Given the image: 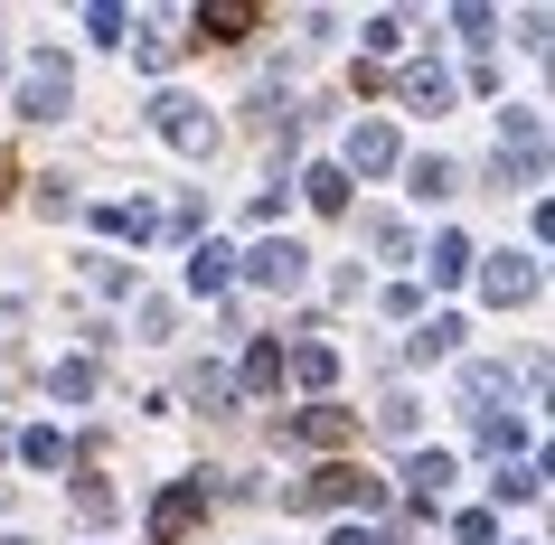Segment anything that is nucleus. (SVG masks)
Here are the masks:
<instances>
[{"instance_id":"nucleus-1","label":"nucleus","mask_w":555,"mask_h":545,"mask_svg":"<svg viewBox=\"0 0 555 545\" xmlns=\"http://www.w3.org/2000/svg\"><path fill=\"white\" fill-rule=\"evenodd\" d=\"M377 498H386V489L367 480V470H349V460H330L321 480L301 489V508H377Z\"/></svg>"},{"instance_id":"nucleus-2","label":"nucleus","mask_w":555,"mask_h":545,"mask_svg":"<svg viewBox=\"0 0 555 545\" xmlns=\"http://www.w3.org/2000/svg\"><path fill=\"white\" fill-rule=\"evenodd\" d=\"M151 122H160V142H179V151H217V122H207V104H189V94H160Z\"/></svg>"},{"instance_id":"nucleus-3","label":"nucleus","mask_w":555,"mask_h":545,"mask_svg":"<svg viewBox=\"0 0 555 545\" xmlns=\"http://www.w3.org/2000/svg\"><path fill=\"white\" fill-rule=\"evenodd\" d=\"M245 283H263V291H301V283H311V255H301V245H273V235H263L255 255H245Z\"/></svg>"},{"instance_id":"nucleus-4","label":"nucleus","mask_w":555,"mask_h":545,"mask_svg":"<svg viewBox=\"0 0 555 545\" xmlns=\"http://www.w3.org/2000/svg\"><path fill=\"white\" fill-rule=\"evenodd\" d=\"M20 114H29V122H57L66 114V57H57V48H38L29 86H20Z\"/></svg>"},{"instance_id":"nucleus-5","label":"nucleus","mask_w":555,"mask_h":545,"mask_svg":"<svg viewBox=\"0 0 555 545\" xmlns=\"http://www.w3.org/2000/svg\"><path fill=\"white\" fill-rule=\"evenodd\" d=\"M480 291H490L499 311H508V301H527V291H537V263H527V255H490V273H480Z\"/></svg>"},{"instance_id":"nucleus-6","label":"nucleus","mask_w":555,"mask_h":545,"mask_svg":"<svg viewBox=\"0 0 555 545\" xmlns=\"http://www.w3.org/2000/svg\"><path fill=\"white\" fill-rule=\"evenodd\" d=\"M198 508H207V489H170V498L151 508V536H160V545H170V536H189V527H198Z\"/></svg>"},{"instance_id":"nucleus-7","label":"nucleus","mask_w":555,"mask_h":545,"mask_svg":"<svg viewBox=\"0 0 555 545\" xmlns=\"http://www.w3.org/2000/svg\"><path fill=\"white\" fill-rule=\"evenodd\" d=\"M349 170H396V132L386 122H358L349 132Z\"/></svg>"},{"instance_id":"nucleus-8","label":"nucleus","mask_w":555,"mask_h":545,"mask_svg":"<svg viewBox=\"0 0 555 545\" xmlns=\"http://www.w3.org/2000/svg\"><path fill=\"white\" fill-rule=\"evenodd\" d=\"M227 273H235L227 245H198V255H189V291H198V301H207V291H227Z\"/></svg>"},{"instance_id":"nucleus-9","label":"nucleus","mask_w":555,"mask_h":545,"mask_svg":"<svg viewBox=\"0 0 555 545\" xmlns=\"http://www.w3.org/2000/svg\"><path fill=\"white\" fill-rule=\"evenodd\" d=\"M301 442H311V452H330V442H349V414H339V404H311V414H301Z\"/></svg>"},{"instance_id":"nucleus-10","label":"nucleus","mask_w":555,"mask_h":545,"mask_svg":"<svg viewBox=\"0 0 555 545\" xmlns=\"http://www.w3.org/2000/svg\"><path fill=\"white\" fill-rule=\"evenodd\" d=\"M245 29H255V10H235V0H217V10H198V38H217V48H235Z\"/></svg>"},{"instance_id":"nucleus-11","label":"nucleus","mask_w":555,"mask_h":545,"mask_svg":"<svg viewBox=\"0 0 555 545\" xmlns=\"http://www.w3.org/2000/svg\"><path fill=\"white\" fill-rule=\"evenodd\" d=\"M414 358H452V348H462V320H452V311H442V320H424V329H414Z\"/></svg>"},{"instance_id":"nucleus-12","label":"nucleus","mask_w":555,"mask_h":545,"mask_svg":"<svg viewBox=\"0 0 555 545\" xmlns=\"http://www.w3.org/2000/svg\"><path fill=\"white\" fill-rule=\"evenodd\" d=\"M424 273H434V283H462V273H470V245H462V235H434Z\"/></svg>"},{"instance_id":"nucleus-13","label":"nucleus","mask_w":555,"mask_h":545,"mask_svg":"<svg viewBox=\"0 0 555 545\" xmlns=\"http://www.w3.org/2000/svg\"><path fill=\"white\" fill-rule=\"evenodd\" d=\"M405 104H424V114H442V104H452V76H434V66H414V76H405Z\"/></svg>"},{"instance_id":"nucleus-14","label":"nucleus","mask_w":555,"mask_h":545,"mask_svg":"<svg viewBox=\"0 0 555 545\" xmlns=\"http://www.w3.org/2000/svg\"><path fill=\"white\" fill-rule=\"evenodd\" d=\"M245 386H255V395H273V386H283V348H255V358H245Z\"/></svg>"},{"instance_id":"nucleus-15","label":"nucleus","mask_w":555,"mask_h":545,"mask_svg":"<svg viewBox=\"0 0 555 545\" xmlns=\"http://www.w3.org/2000/svg\"><path fill=\"white\" fill-rule=\"evenodd\" d=\"M94 226H104V235H132V245H142V235H151V207H104Z\"/></svg>"},{"instance_id":"nucleus-16","label":"nucleus","mask_w":555,"mask_h":545,"mask_svg":"<svg viewBox=\"0 0 555 545\" xmlns=\"http://www.w3.org/2000/svg\"><path fill=\"white\" fill-rule=\"evenodd\" d=\"M293 376H301V386H330V376H339V348H301Z\"/></svg>"},{"instance_id":"nucleus-17","label":"nucleus","mask_w":555,"mask_h":545,"mask_svg":"<svg viewBox=\"0 0 555 545\" xmlns=\"http://www.w3.org/2000/svg\"><path fill=\"white\" fill-rule=\"evenodd\" d=\"M301 189H311V207H349V170H311Z\"/></svg>"},{"instance_id":"nucleus-18","label":"nucleus","mask_w":555,"mask_h":545,"mask_svg":"<svg viewBox=\"0 0 555 545\" xmlns=\"http://www.w3.org/2000/svg\"><path fill=\"white\" fill-rule=\"evenodd\" d=\"M414 489H424V498H442V489H452V452H424V460H414Z\"/></svg>"},{"instance_id":"nucleus-19","label":"nucleus","mask_w":555,"mask_h":545,"mask_svg":"<svg viewBox=\"0 0 555 545\" xmlns=\"http://www.w3.org/2000/svg\"><path fill=\"white\" fill-rule=\"evenodd\" d=\"M414 198H452V160H414Z\"/></svg>"},{"instance_id":"nucleus-20","label":"nucleus","mask_w":555,"mask_h":545,"mask_svg":"<svg viewBox=\"0 0 555 545\" xmlns=\"http://www.w3.org/2000/svg\"><path fill=\"white\" fill-rule=\"evenodd\" d=\"M499 498H546V470L527 460V470H499Z\"/></svg>"},{"instance_id":"nucleus-21","label":"nucleus","mask_w":555,"mask_h":545,"mask_svg":"<svg viewBox=\"0 0 555 545\" xmlns=\"http://www.w3.org/2000/svg\"><path fill=\"white\" fill-rule=\"evenodd\" d=\"M57 395H66V404L94 395V367H86V358H66V367H57Z\"/></svg>"},{"instance_id":"nucleus-22","label":"nucleus","mask_w":555,"mask_h":545,"mask_svg":"<svg viewBox=\"0 0 555 545\" xmlns=\"http://www.w3.org/2000/svg\"><path fill=\"white\" fill-rule=\"evenodd\" d=\"M452 536H462V545H499V527H490V517H480V508H470L462 527H452Z\"/></svg>"},{"instance_id":"nucleus-23","label":"nucleus","mask_w":555,"mask_h":545,"mask_svg":"<svg viewBox=\"0 0 555 545\" xmlns=\"http://www.w3.org/2000/svg\"><path fill=\"white\" fill-rule=\"evenodd\" d=\"M330 545H377V536H367V527H339V536H330Z\"/></svg>"}]
</instances>
